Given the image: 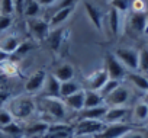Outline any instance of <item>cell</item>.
<instances>
[{
    "label": "cell",
    "instance_id": "e575fe53",
    "mask_svg": "<svg viewBox=\"0 0 148 138\" xmlns=\"http://www.w3.org/2000/svg\"><path fill=\"white\" fill-rule=\"evenodd\" d=\"M13 19L12 16H5V15H0V32H5L8 28H10Z\"/></svg>",
    "mask_w": 148,
    "mask_h": 138
},
{
    "label": "cell",
    "instance_id": "6da1fadb",
    "mask_svg": "<svg viewBox=\"0 0 148 138\" xmlns=\"http://www.w3.org/2000/svg\"><path fill=\"white\" fill-rule=\"evenodd\" d=\"M8 111L16 119H28L36 111V103H35V99L29 95L18 96L10 100Z\"/></svg>",
    "mask_w": 148,
    "mask_h": 138
},
{
    "label": "cell",
    "instance_id": "cb8c5ba5",
    "mask_svg": "<svg viewBox=\"0 0 148 138\" xmlns=\"http://www.w3.org/2000/svg\"><path fill=\"white\" fill-rule=\"evenodd\" d=\"M73 10H74V6L57 10V12H55V13L52 15V18H51V22H49V25H51L52 28H55V26H58L60 23L65 22V21H67V19L70 18V15L73 13Z\"/></svg>",
    "mask_w": 148,
    "mask_h": 138
},
{
    "label": "cell",
    "instance_id": "7a4b0ae2",
    "mask_svg": "<svg viewBox=\"0 0 148 138\" xmlns=\"http://www.w3.org/2000/svg\"><path fill=\"white\" fill-rule=\"evenodd\" d=\"M41 106L47 115H49L55 121H62L67 115V106L61 97H42Z\"/></svg>",
    "mask_w": 148,
    "mask_h": 138
},
{
    "label": "cell",
    "instance_id": "f35d334b",
    "mask_svg": "<svg viewBox=\"0 0 148 138\" xmlns=\"http://www.w3.org/2000/svg\"><path fill=\"white\" fill-rule=\"evenodd\" d=\"M122 138H144V135L141 134V132H136V131H131V132H128L125 137H122Z\"/></svg>",
    "mask_w": 148,
    "mask_h": 138
},
{
    "label": "cell",
    "instance_id": "7bdbcfd3",
    "mask_svg": "<svg viewBox=\"0 0 148 138\" xmlns=\"http://www.w3.org/2000/svg\"><path fill=\"white\" fill-rule=\"evenodd\" d=\"M6 97H8V95H3V96H0V103H2V102H3V100H5Z\"/></svg>",
    "mask_w": 148,
    "mask_h": 138
},
{
    "label": "cell",
    "instance_id": "b9f144b4",
    "mask_svg": "<svg viewBox=\"0 0 148 138\" xmlns=\"http://www.w3.org/2000/svg\"><path fill=\"white\" fill-rule=\"evenodd\" d=\"M71 138H90V137H82V135H73Z\"/></svg>",
    "mask_w": 148,
    "mask_h": 138
},
{
    "label": "cell",
    "instance_id": "4fadbf2b",
    "mask_svg": "<svg viewBox=\"0 0 148 138\" xmlns=\"http://www.w3.org/2000/svg\"><path fill=\"white\" fill-rule=\"evenodd\" d=\"M147 25H148V16L145 12H141V13L132 12V15L129 16V26L132 28V31L142 34L147 29Z\"/></svg>",
    "mask_w": 148,
    "mask_h": 138
},
{
    "label": "cell",
    "instance_id": "1f68e13d",
    "mask_svg": "<svg viewBox=\"0 0 148 138\" xmlns=\"http://www.w3.org/2000/svg\"><path fill=\"white\" fill-rule=\"evenodd\" d=\"M138 68L141 71H148V48H144L139 51Z\"/></svg>",
    "mask_w": 148,
    "mask_h": 138
},
{
    "label": "cell",
    "instance_id": "2e32d148",
    "mask_svg": "<svg viewBox=\"0 0 148 138\" xmlns=\"http://www.w3.org/2000/svg\"><path fill=\"white\" fill-rule=\"evenodd\" d=\"M52 76L61 83L70 82V80L74 79V67L71 64H61L54 70Z\"/></svg>",
    "mask_w": 148,
    "mask_h": 138
},
{
    "label": "cell",
    "instance_id": "5bb4252c",
    "mask_svg": "<svg viewBox=\"0 0 148 138\" xmlns=\"http://www.w3.org/2000/svg\"><path fill=\"white\" fill-rule=\"evenodd\" d=\"M62 100H64L67 108H70L73 111H77V112L79 111L82 112L84 109V90H79L77 93H74L68 97H64Z\"/></svg>",
    "mask_w": 148,
    "mask_h": 138
},
{
    "label": "cell",
    "instance_id": "ba28073f",
    "mask_svg": "<svg viewBox=\"0 0 148 138\" xmlns=\"http://www.w3.org/2000/svg\"><path fill=\"white\" fill-rule=\"evenodd\" d=\"M129 100V92L126 87L119 86L116 90H113L110 95L105 97V106L113 108V106H123Z\"/></svg>",
    "mask_w": 148,
    "mask_h": 138
},
{
    "label": "cell",
    "instance_id": "ee69618b",
    "mask_svg": "<svg viewBox=\"0 0 148 138\" xmlns=\"http://www.w3.org/2000/svg\"><path fill=\"white\" fill-rule=\"evenodd\" d=\"M0 138H6V137L3 135V132H2V131H0Z\"/></svg>",
    "mask_w": 148,
    "mask_h": 138
},
{
    "label": "cell",
    "instance_id": "8992f818",
    "mask_svg": "<svg viewBox=\"0 0 148 138\" xmlns=\"http://www.w3.org/2000/svg\"><path fill=\"white\" fill-rule=\"evenodd\" d=\"M115 55L126 70H131V71L138 70V60H139L138 51H135L132 48H118Z\"/></svg>",
    "mask_w": 148,
    "mask_h": 138
},
{
    "label": "cell",
    "instance_id": "83f0119b",
    "mask_svg": "<svg viewBox=\"0 0 148 138\" xmlns=\"http://www.w3.org/2000/svg\"><path fill=\"white\" fill-rule=\"evenodd\" d=\"M0 71H2L5 76H9V77L16 76L18 71H19L18 70V64L9 58V60H6V61H3L2 64H0Z\"/></svg>",
    "mask_w": 148,
    "mask_h": 138
},
{
    "label": "cell",
    "instance_id": "5b68a950",
    "mask_svg": "<svg viewBox=\"0 0 148 138\" xmlns=\"http://www.w3.org/2000/svg\"><path fill=\"white\" fill-rule=\"evenodd\" d=\"M105 70L108 71V76L110 80H121L126 76V68L122 65V62L116 58L115 54H106L105 57Z\"/></svg>",
    "mask_w": 148,
    "mask_h": 138
},
{
    "label": "cell",
    "instance_id": "8d00e7d4",
    "mask_svg": "<svg viewBox=\"0 0 148 138\" xmlns=\"http://www.w3.org/2000/svg\"><path fill=\"white\" fill-rule=\"evenodd\" d=\"M76 2H77V0H58V2H57V10L65 9V8H71V6H74Z\"/></svg>",
    "mask_w": 148,
    "mask_h": 138
},
{
    "label": "cell",
    "instance_id": "9a60e30c",
    "mask_svg": "<svg viewBox=\"0 0 148 138\" xmlns=\"http://www.w3.org/2000/svg\"><path fill=\"white\" fill-rule=\"evenodd\" d=\"M48 128H49V124L48 122H34L31 125H26L23 126V134L28 135V137H44L47 132H48Z\"/></svg>",
    "mask_w": 148,
    "mask_h": 138
},
{
    "label": "cell",
    "instance_id": "3957f363",
    "mask_svg": "<svg viewBox=\"0 0 148 138\" xmlns=\"http://www.w3.org/2000/svg\"><path fill=\"white\" fill-rule=\"evenodd\" d=\"M103 121L96 119H80V122L73 129V135H82V137H95L100 134L105 128Z\"/></svg>",
    "mask_w": 148,
    "mask_h": 138
},
{
    "label": "cell",
    "instance_id": "277c9868",
    "mask_svg": "<svg viewBox=\"0 0 148 138\" xmlns=\"http://www.w3.org/2000/svg\"><path fill=\"white\" fill-rule=\"evenodd\" d=\"M26 28L29 31V34L32 35L34 39H36L38 42H42V41H47L48 35H49V29H51V25L49 22H45L44 19H39V18H32V19H28L26 21Z\"/></svg>",
    "mask_w": 148,
    "mask_h": 138
},
{
    "label": "cell",
    "instance_id": "60d3db41",
    "mask_svg": "<svg viewBox=\"0 0 148 138\" xmlns=\"http://www.w3.org/2000/svg\"><path fill=\"white\" fill-rule=\"evenodd\" d=\"M9 58H10V55H9L8 52H5V51L0 49V64H2L3 61H6V60H9Z\"/></svg>",
    "mask_w": 148,
    "mask_h": 138
},
{
    "label": "cell",
    "instance_id": "f1b7e54d",
    "mask_svg": "<svg viewBox=\"0 0 148 138\" xmlns=\"http://www.w3.org/2000/svg\"><path fill=\"white\" fill-rule=\"evenodd\" d=\"M134 116H135V119L139 121V122L147 121V119H148V105L144 103V102L138 103V105L135 106V109H134Z\"/></svg>",
    "mask_w": 148,
    "mask_h": 138
},
{
    "label": "cell",
    "instance_id": "e0dca14e",
    "mask_svg": "<svg viewBox=\"0 0 148 138\" xmlns=\"http://www.w3.org/2000/svg\"><path fill=\"white\" fill-rule=\"evenodd\" d=\"M21 45V39L16 35H5L0 38V49L12 55Z\"/></svg>",
    "mask_w": 148,
    "mask_h": 138
},
{
    "label": "cell",
    "instance_id": "52a82bcc",
    "mask_svg": "<svg viewBox=\"0 0 148 138\" xmlns=\"http://www.w3.org/2000/svg\"><path fill=\"white\" fill-rule=\"evenodd\" d=\"M134 131L132 126L126 125V124H106L103 131L97 135H95V138H122L125 137L128 132Z\"/></svg>",
    "mask_w": 148,
    "mask_h": 138
},
{
    "label": "cell",
    "instance_id": "8fae6325",
    "mask_svg": "<svg viewBox=\"0 0 148 138\" xmlns=\"http://www.w3.org/2000/svg\"><path fill=\"white\" fill-rule=\"evenodd\" d=\"M84 10H86V13H87L89 21L93 23V26H95L97 31H102V29H103V22H102L103 16H102V12H100L96 6H93L90 2H84Z\"/></svg>",
    "mask_w": 148,
    "mask_h": 138
},
{
    "label": "cell",
    "instance_id": "ac0fdd59",
    "mask_svg": "<svg viewBox=\"0 0 148 138\" xmlns=\"http://www.w3.org/2000/svg\"><path fill=\"white\" fill-rule=\"evenodd\" d=\"M60 89H61V82H58L52 74H47V80L44 84L45 95L48 97H60Z\"/></svg>",
    "mask_w": 148,
    "mask_h": 138
},
{
    "label": "cell",
    "instance_id": "4dcf8cb0",
    "mask_svg": "<svg viewBox=\"0 0 148 138\" xmlns=\"http://www.w3.org/2000/svg\"><path fill=\"white\" fill-rule=\"evenodd\" d=\"M119 86H121V84H119V82H118V80H110V79H109V80H108V83L103 86V89H102L99 93H100V95H102V97L105 99L108 95H110V93H112L113 90H116Z\"/></svg>",
    "mask_w": 148,
    "mask_h": 138
},
{
    "label": "cell",
    "instance_id": "484cf974",
    "mask_svg": "<svg viewBox=\"0 0 148 138\" xmlns=\"http://www.w3.org/2000/svg\"><path fill=\"white\" fill-rule=\"evenodd\" d=\"M79 90H82L80 84L74 80H70V82H64L61 83V89H60V97H68L74 93H77Z\"/></svg>",
    "mask_w": 148,
    "mask_h": 138
},
{
    "label": "cell",
    "instance_id": "f546056e",
    "mask_svg": "<svg viewBox=\"0 0 148 138\" xmlns=\"http://www.w3.org/2000/svg\"><path fill=\"white\" fill-rule=\"evenodd\" d=\"M13 13H15L13 0H0V15L13 16Z\"/></svg>",
    "mask_w": 148,
    "mask_h": 138
},
{
    "label": "cell",
    "instance_id": "44dd1931",
    "mask_svg": "<svg viewBox=\"0 0 148 138\" xmlns=\"http://www.w3.org/2000/svg\"><path fill=\"white\" fill-rule=\"evenodd\" d=\"M65 32H67L65 29H58V31L49 32L47 41H48L49 48H51L52 51L57 52V51L61 48V45H62V42H64V38H65Z\"/></svg>",
    "mask_w": 148,
    "mask_h": 138
},
{
    "label": "cell",
    "instance_id": "9c48e42d",
    "mask_svg": "<svg viewBox=\"0 0 148 138\" xmlns=\"http://www.w3.org/2000/svg\"><path fill=\"white\" fill-rule=\"evenodd\" d=\"M45 80H47V73L45 70H38L35 71L25 83V92L28 95H32L38 90H41L45 84Z\"/></svg>",
    "mask_w": 148,
    "mask_h": 138
},
{
    "label": "cell",
    "instance_id": "74e56055",
    "mask_svg": "<svg viewBox=\"0 0 148 138\" xmlns=\"http://www.w3.org/2000/svg\"><path fill=\"white\" fill-rule=\"evenodd\" d=\"M26 0H13V5H15V12L18 15H23V6H25Z\"/></svg>",
    "mask_w": 148,
    "mask_h": 138
},
{
    "label": "cell",
    "instance_id": "836d02e7",
    "mask_svg": "<svg viewBox=\"0 0 148 138\" xmlns=\"http://www.w3.org/2000/svg\"><path fill=\"white\" fill-rule=\"evenodd\" d=\"M112 8L119 12H123L129 8V0H112Z\"/></svg>",
    "mask_w": 148,
    "mask_h": 138
},
{
    "label": "cell",
    "instance_id": "603a6c76",
    "mask_svg": "<svg viewBox=\"0 0 148 138\" xmlns=\"http://www.w3.org/2000/svg\"><path fill=\"white\" fill-rule=\"evenodd\" d=\"M126 77H128V80H129L136 89H139V90H142V92H148V79H147L145 76H142V74H139V73L131 71V73L126 74Z\"/></svg>",
    "mask_w": 148,
    "mask_h": 138
},
{
    "label": "cell",
    "instance_id": "30bf717a",
    "mask_svg": "<svg viewBox=\"0 0 148 138\" xmlns=\"http://www.w3.org/2000/svg\"><path fill=\"white\" fill-rule=\"evenodd\" d=\"M109 80V76H108V71L105 68H100V70L95 71L93 74H90L87 77V84H89V90H93V92H100L103 89V86L108 83Z\"/></svg>",
    "mask_w": 148,
    "mask_h": 138
},
{
    "label": "cell",
    "instance_id": "7c38bea8",
    "mask_svg": "<svg viewBox=\"0 0 148 138\" xmlns=\"http://www.w3.org/2000/svg\"><path fill=\"white\" fill-rule=\"evenodd\" d=\"M128 113V109L125 106H113V108H108L106 115L103 118L105 124H119Z\"/></svg>",
    "mask_w": 148,
    "mask_h": 138
},
{
    "label": "cell",
    "instance_id": "7402d4cb",
    "mask_svg": "<svg viewBox=\"0 0 148 138\" xmlns=\"http://www.w3.org/2000/svg\"><path fill=\"white\" fill-rule=\"evenodd\" d=\"M108 106H99L93 109H83L82 111V119H96V121H103L106 115Z\"/></svg>",
    "mask_w": 148,
    "mask_h": 138
},
{
    "label": "cell",
    "instance_id": "d6986e66",
    "mask_svg": "<svg viewBox=\"0 0 148 138\" xmlns=\"http://www.w3.org/2000/svg\"><path fill=\"white\" fill-rule=\"evenodd\" d=\"M103 102H105V99L102 97V95L99 92L84 90V109H93V108L103 106L102 105Z\"/></svg>",
    "mask_w": 148,
    "mask_h": 138
},
{
    "label": "cell",
    "instance_id": "d6a6232c",
    "mask_svg": "<svg viewBox=\"0 0 148 138\" xmlns=\"http://www.w3.org/2000/svg\"><path fill=\"white\" fill-rule=\"evenodd\" d=\"M13 122V116L8 109H0V126H5L8 124Z\"/></svg>",
    "mask_w": 148,
    "mask_h": 138
},
{
    "label": "cell",
    "instance_id": "4316f807",
    "mask_svg": "<svg viewBox=\"0 0 148 138\" xmlns=\"http://www.w3.org/2000/svg\"><path fill=\"white\" fill-rule=\"evenodd\" d=\"M41 12V5L38 0H26L25 2V6H23V15L28 18V19H32V18H38Z\"/></svg>",
    "mask_w": 148,
    "mask_h": 138
},
{
    "label": "cell",
    "instance_id": "ffe728a7",
    "mask_svg": "<svg viewBox=\"0 0 148 138\" xmlns=\"http://www.w3.org/2000/svg\"><path fill=\"white\" fill-rule=\"evenodd\" d=\"M0 131L3 132V135L6 138H23V126H21L18 122H10L5 126H0Z\"/></svg>",
    "mask_w": 148,
    "mask_h": 138
},
{
    "label": "cell",
    "instance_id": "ab89813d",
    "mask_svg": "<svg viewBox=\"0 0 148 138\" xmlns=\"http://www.w3.org/2000/svg\"><path fill=\"white\" fill-rule=\"evenodd\" d=\"M41 6H52L54 3H57L58 0H38Z\"/></svg>",
    "mask_w": 148,
    "mask_h": 138
},
{
    "label": "cell",
    "instance_id": "d4e9b609",
    "mask_svg": "<svg viewBox=\"0 0 148 138\" xmlns=\"http://www.w3.org/2000/svg\"><path fill=\"white\" fill-rule=\"evenodd\" d=\"M108 21H109V28L112 31L113 35H118L121 31V12L116 9H110L109 15H108Z\"/></svg>",
    "mask_w": 148,
    "mask_h": 138
},
{
    "label": "cell",
    "instance_id": "d590c367",
    "mask_svg": "<svg viewBox=\"0 0 148 138\" xmlns=\"http://www.w3.org/2000/svg\"><path fill=\"white\" fill-rule=\"evenodd\" d=\"M131 8L136 13L145 12V3H144V0H132V2H131Z\"/></svg>",
    "mask_w": 148,
    "mask_h": 138
}]
</instances>
